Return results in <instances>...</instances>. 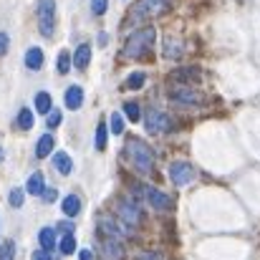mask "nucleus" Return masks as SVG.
<instances>
[{
	"instance_id": "f257e3e1",
	"label": "nucleus",
	"mask_w": 260,
	"mask_h": 260,
	"mask_svg": "<svg viewBox=\"0 0 260 260\" xmlns=\"http://www.w3.org/2000/svg\"><path fill=\"white\" fill-rule=\"evenodd\" d=\"M154 41H157V30H154L152 25H147V28H137V30L126 38L121 56H124V58H144V56L152 51Z\"/></svg>"
},
{
	"instance_id": "f03ea898",
	"label": "nucleus",
	"mask_w": 260,
	"mask_h": 260,
	"mask_svg": "<svg viewBox=\"0 0 260 260\" xmlns=\"http://www.w3.org/2000/svg\"><path fill=\"white\" fill-rule=\"evenodd\" d=\"M126 154H129V157H132V162L137 165V170L147 172V170L152 167L154 152H152V147H149L147 142H142V139H137V137L126 139Z\"/></svg>"
},
{
	"instance_id": "7ed1b4c3",
	"label": "nucleus",
	"mask_w": 260,
	"mask_h": 260,
	"mask_svg": "<svg viewBox=\"0 0 260 260\" xmlns=\"http://www.w3.org/2000/svg\"><path fill=\"white\" fill-rule=\"evenodd\" d=\"M38 28L43 38H53L56 33V0H38Z\"/></svg>"
},
{
	"instance_id": "20e7f679",
	"label": "nucleus",
	"mask_w": 260,
	"mask_h": 260,
	"mask_svg": "<svg viewBox=\"0 0 260 260\" xmlns=\"http://www.w3.org/2000/svg\"><path fill=\"white\" fill-rule=\"evenodd\" d=\"M167 5H170V0H139V3L132 8V13H129V23H139V20H144V18H154V15H159Z\"/></svg>"
},
{
	"instance_id": "39448f33",
	"label": "nucleus",
	"mask_w": 260,
	"mask_h": 260,
	"mask_svg": "<svg viewBox=\"0 0 260 260\" xmlns=\"http://www.w3.org/2000/svg\"><path fill=\"white\" fill-rule=\"evenodd\" d=\"M194 177H197V174H194V167L187 165V162H172V165H170V179H172L177 187L189 184Z\"/></svg>"
},
{
	"instance_id": "423d86ee",
	"label": "nucleus",
	"mask_w": 260,
	"mask_h": 260,
	"mask_svg": "<svg viewBox=\"0 0 260 260\" xmlns=\"http://www.w3.org/2000/svg\"><path fill=\"white\" fill-rule=\"evenodd\" d=\"M144 119V124H147V132L149 134H162V132H167L170 129V116L167 114H162V111H157V109H149L147 111V116H142Z\"/></svg>"
},
{
	"instance_id": "0eeeda50",
	"label": "nucleus",
	"mask_w": 260,
	"mask_h": 260,
	"mask_svg": "<svg viewBox=\"0 0 260 260\" xmlns=\"http://www.w3.org/2000/svg\"><path fill=\"white\" fill-rule=\"evenodd\" d=\"M170 96H172L174 101H179V104H189V106H197V104H202V101H205L200 91H194V88H189V86L170 88Z\"/></svg>"
},
{
	"instance_id": "6e6552de",
	"label": "nucleus",
	"mask_w": 260,
	"mask_h": 260,
	"mask_svg": "<svg viewBox=\"0 0 260 260\" xmlns=\"http://www.w3.org/2000/svg\"><path fill=\"white\" fill-rule=\"evenodd\" d=\"M116 215L126 222V225H137L139 222V210H137V205L134 202H129V200H119L116 202Z\"/></svg>"
},
{
	"instance_id": "1a4fd4ad",
	"label": "nucleus",
	"mask_w": 260,
	"mask_h": 260,
	"mask_svg": "<svg viewBox=\"0 0 260 260\" xmlns=\"http://www.w3.org/2000/svg\"><path fill=\"white\" fill-rule=\"evenodd\" d=\"M142 192L147 194V200H149V205H152L154 210H170V207H172V200H170L162 189H157V187H144Z\"/></svg>"
},
{
	"instance_id": "9d476101",
	"label": "nucleus",
	"mask_w": 260,
	"mask_h": 260,
	"mask_svg": "<svg viewBox=\"0 0 260 260\" xmlns=\"http://www.w3.org/2000/svg\"><path fill=\"white\" fill-rule=\"evenodd\" d=\"M99 230L101 233H106V238H121V233H124V228L114 220V217H109V215H101L99 217Z\"/></svg>"
},
{
	"instance_id": "9b49d317",
	"label": "nucleus",
	"mask_w": 260,
	"mask_h": 260,
	"mask_svg": "<svg viewBox=\"0 0 260 260\" xmlns=\"http://www.w3.org/2000/svg\"><path fill=\"white\" fill-rule=\"evenodd\" d=\"M101 250H104V255H106L109 260H121L124 258V248H121V243H119L116 238H104Z\"/></svg>"
},
{
	"instance_id": "f8f14e48",
	"label": "nucleus",
	"mask_w": 260,
	"mask_h": 260,
	"mask_svg": "<svg viewBox=\"0 0 260 260\" xmlns=\"http://www.w3.org/2000/svg\"><path fill=\"white\" fill-rule=\"evenodd\" d=\"M71 61H74V66H76L79 71H84L88 66V61H91V46H88V43H81V46L76 48V53L71 56Z\"/></svg>"
},
{
	"instance_id": "ddd939ff",
	"label": "nucleus",
	"mask_w": 260,
	"mask_h": 260,
	"mask_svg": "<svg viewBox=\"0 0 260 260\" xmlns=\"http://www.w3.org/2000/svg\"><path fill=\"white\" fill-rule=\"evenodd\" d=\"M81 104H84V88L81 86H69L66 88V106L69 109H81Z\"/></svg>"
},
{
	"instance_id": "4468645a",
	"label": "nucleus",
	"mask_w": 260,
	"mask_h": 260,
	"mask_svg": "<svg viewBox=\"0 0 260 260\" xmlns=\"http://www.w3.org/2000/svg\"><path fill=\"white\" fill-rule=\"evenodd\" d=\"M53 167H56V172L58 174H71V170H74V162H71V157L66 154V152H56L53 154Z\"/></svg>"
},
{
	"instance_id": "2eb2a0df",
	"label": "nucleus",
	"mask_w": 260,
	"mask_h": 260,
	"mask_svg": "<svg viewBox=\"0 0 260 260\" xmlns=\"http://www.w3.org/2000/svg\"><path fill=\"white\" fill-rule=\"evenodd\" d=\"M25 66H28L30 71L43 69V51H41V48H28V53H25Z\"/></svg>"
},
{
	"instance_id": "dca6fc26",
	"label": "nucleus",
	"mask_w": 260,
	"mask_h": 260,
	"mask_svg": "<svg viewBox=\"0 0 260 260\" xmlns=\"http://www.w3.org/2000/svg\"><path fill=\"white\" fill-rule=\"evenodd\" d=\"M63 215L66 217H76L79 212H81V197H76V194H69L66 200H63Z\"/></svg>"
},
{
	"instance_id": "f3484780",
	"label": "nucleus",
	"mask_w": 260,
	"mask_h": 260,
	"mask_svg": "<svg viewBox=\"0 0 260 260\" xmlns=\"http://www.w3.org/2000/svg\"><path fill=\"white\" fill-rule=\"evenodd\" d=\"M38 243H41L43 250L51 253V250L56 248V230H53V228H43V230L38 233Z\"/></svg>"
},
{
	"instance_id": "a211bd4d",
	"label": "nucleus",
	"mask_w": 260,
	"mask_h": 260,
	"mask_svg": "<svg viewBox=\"0 0 260 260\" xmlns=\"http://www.w3.org/2000/svg\"><path fill=\"white\" fill-rule=\"evenodd\" d=\"M25 189L30 192V194H41L43 189H46V179H43V172H33L28 177V184H25Z\"/></svg>"
},
{
	"instance_id": "6ab92c4d",
	"label": "nucleus",
	"mask_w": 260,
	"mask_h": 260,
	"mask_svg": "<svg viewBox=\"0 0 260 260\" xmlns=\"http://www.w3.org/2000/svg\"><path fill=\"white\" fill-rule=\"evenodd\" d=\"M51 152H53V137H51V134H43V137L38 139V144H36V157L43 159V157H48Z\"/></svg>"
},
{
	"instance_id": "aec40b11",
	"label": "nucleus",
	"mask_w": 260,
	"mask_h": 260,
	"mask_svg": "<svg viewBox=\"0 0 260 260\" xmlns=\"http://www.w3.org/2000/svg\"><path fill=\"white\" fill-rule=\"evenodd\" d=\"M179 56H182V43L174 38H167L165 41V58H179Z\"/></svg>"
},
{
	"instance_id": "412c9836",
	"label": "nucleus",
	"mask_w": 260,
	"mask_h": 260,
	"mask_svg": "<svg viewBox=\"0 0 260 260\" xmlns=\"http://www.w3.org/2000/svg\"><path fill=\"white\" fill-rule=\"evenodd\" d=\"M36 111L38 114H48L51 111V93H46V91L36 93Z\"/></svg>"
},
{
	"instance_id": "4be33fe9",
	"label": "nucleus",
	"mask_w": 260,
	"mask_h": 260,
	"mask_svg": "<svg viewBox=\"0 0 260 260\" xmlns=\"http://www.w3.org/2000/svg\"><path fill=\"white\" fill-rule=\"evenodd\" d=\"M58 248H61V253H63V255H71V253H76V238H74V233H66V235L61 238Z\"/></svg>"
},
{
	"instance_id": "5701e85b",
	"label": "nucleus",
	"mask_w": 260,
	"mask_h": 260,
	"mask_svg": "<svg viewBox=\"0 0 260 260\" xmlns=\"http://www.w3.org/2000/svg\"><path fill=\"white\" fill-rule=\"evenodd\" d=\"M124 114H126V119H132V121H142V109H139L137 101H126V104H124Z\"/></svg>"
},
{
	"instance_id": "b1692460",
	"label": "nucleus",
	"mask_w": 260,
	"mask_h": 260,
	"mask_svg": "<svg viewBox=\"0 0 260 260\" xmlns=\"http://www.w3.org/2000/svg\"><path fill=\"white\" fill-rule=\"evenodd\" d=\"M200 76V71L197 69H179V71H174L172 79L174 81H194Z\"/></svg>"
},
{
	"instance_id": "393cba45",
	"label": "nucleus",
	"mask_w": 260,
	"mask_h": 260,
	"mask_svg": "<svg viewBox=\"0 0 260 260\" xmlns=\"http://www.w3.org/2000/svg\"><path fill=\"white\" fill-rule=\"evenodd\" d=\"M56 69H58L61 76L69 74V69H71V53H69V51H61V53H58V63H56Z\"/></svg>"
},
{
	"instance_id": "a878e982",
	"label": "nucleus",
	"mask_w": 260,
	"mask_h": 260,
	"mask_svg": "<svg viewBox=\"0 0 260 260\" xmlns=\"http://www.w3.org/2000/svg\"><path fill=\"white\" fill-rule=\"evenodd\" d=\"M18 126L25 129V132L33 126V111H30V109H20V114H18Z\"/></svg>"
},
{
	"instance_id": "bb28decb",
	"label": "nucleus",
	"mask_w": 260,
	"mask_h": 260,
	"mask_svg": "<svg viewBox=\"0 0 260 260\" xmlns=\"http://www.w3.org/2000/svg\"><path fill=\"white\" fill-rule=\"evenodd\" d=\"M144 81H147V74H142V71H137V74H129V79H126V88H142L144 86Z\"/></svg>"
},
{
	"instance_id": "cd10ccee",
	"label": "nucleus",
	"mask_w": 260,
	"mask_h": 260,
	"mask_svg": "<svg viewBox=\"0 0 260 260\" xmlns=\"http://www.w3.org/2000/svg\"><path fill=\"white\" fill-rule=\"evenodd\" d=\"M0 260H15V243L13 240H5L0 245Z\"/></svg>"
},
{
	"instance_id": "c85d7f7f",
	"label": "nucleus",
	"mask_w": 260,
	"mask_h": 260,
	"mask_svg": "<svg viewBox=\"0 0 260 260\" xmlns=\"http://www.w3.org/2000/svg\"><path fill=\"white\" fill-rule=\"evenodd\" d=\"M25 192L20 189V187H15V189H10V197H8V202L13 205V207H23V202H25V197H23Z\"/></svg>"
},
{
	"instance_id": "c756f323",
	"label": "nucleus",
	"mask_w": 260,
	"mask_h": 260,
	"mask_svg": "<svg viewBox=\"0 0 260 260\" xmlns=\"http://www.w3.org/2000/svg\"><path fill=\"white\" fill-rule=\"evenodd\" d=\"M96 149H104L106 147V124H99L96 126V139H93Z\"/></svg>"
},
{
	"instance_id": "7c9ffc66",
	"label": "nucleus",
	"mask_w": 260,
	"mask_h": 260,
	"mask_svg": "<svg viewBox=\"0 0 260 260\" xmlns=\"http://www.w3.org/2000/svg\"><path fill=\"white\" fill-rule=\"evenodd\" d=\"M111 132H114V134H121V132H124V116H121L119 111L111 114Z\"/></svg>"
},
{
	"instance_id": "2f4dec72",
	"label": "nucleus",
	"mask_w": 260,
	"mask_h": 260,
	"mask_svg": "<svg viewBox=\"0 0 260 260\" xmlns=\"http://www.w3.org/2000/svg\"><path fill=\"white\" fill-rule=\"evenodd\" d=\"M106 8H109L106 0H91V13H93V15H104Z\"/></svg>"
},
{
	"instance_id": "473e14b6",
	"label": "nucleus",
	"mask_w": 260,
	"mask_h": 260,
	"mask_svg": "<svg viewBox=\"0 0 260 260\" xmlns=\"http://www.w3.org/2000/svg\"><path fill=\"white\" fill-rule=\"evenodd\" d=\"M61 119H63V116H61V111H58V109H56V111H53V109L48 111V126H58V124H61Z\"/></svg>"
},
{
	"instance_id": "72a5a7b5",
	"label": "nucleus",
	"mask_w": 260,
	"mask_h": 260,
	"mask_svg": "<svg viewBox=\"0 0 260 260\" xmlns=\"http://www.w3.org/2000/svg\"><path fill=\"white\" fill-rule=\"evenodd\" d=\"M8 48H10V38H8V33H3V30H0V56H5V53H8Z\"/></svg>"
},
{
	"instance_id": "f704fd0d",
	"label": "nucleus",
	"mask_w": 260,
	"mask_h": 260,
	"mask_svg": "<svg viewBox=\"0 0 260 260\" xmlns=\"http://www.w3.org/2000/svg\"><path fill=\"white\" fill-rule=\"evenodd\" d=\"M41 197H43V202H48V205H51V202H56L58 192H56V189H43V192H41Z\"/></svg>"
},
{
	"instance_id": "c9c22d12",
	"label": "nucleus",
	"mask_w": 260,
	"mask_h": 260,
	"mask_svg": "<svg viewBox=\"0 0 260 260\" xmlns=\"http://www.w3.org/2000/svg\"><path fill=\"white\" fill-rule=\"evenodd\" d=\"M30 260H53V258H51V253H48V250H36Z\"/></svg>"
},
{
	"instance_id": "e433bc0d",
	"label": "nucleus",
	"mask_w": 260,
	"mask_h": 260,
	"mask_svg": "<svg viewBox=\"0 0 260 260\" xmlns=\"http://www.w3.org/2000/svg\"><path fill=\"white\" fill-rule=\"evenodd\" d=\"M137 260H162V255L159 253H142Z\"/></svg>"
},
{
	"instance_id": "4c0bfd02",
	"label": "nucleus",
	"mask_w": 260,
	"mask_h": 260,
	"mask_svg": "<svg viewBox=\"0 0 260 260\" xmlns=\"http://www.w3.org/2000/svg\"><path fill=\"white\" fill-rule=\"evenodd\" d=\"M58 230H63V233H74V225H71V222H61Z\"/></svg>"
},
{
	"instance_id": "58836bf2",
	"label": "nucleus",
	"mask_w": 260,
	"mask_h": 260,
	"mask_svg": "<svg viewBox=\"0 0 260 260\" xmlns=\"http://www.w3.org/2000/svg\"><path fill=\"white\" fill-rule=\"evenodd\" d=\"M79 260H93L91 250H81V253H79Z\"/></svg>"
},
{
	"instance_id": "ea45409f",
	"label": "nucleus",
	"mask_w": 260,
	"mask_h": 260,
	"mask_svg": "<svg viewBox=\"0 0 260 260\" xmlns=\"http://www.w3.org/2000/svg\"><path fill=\"white\" fill-rule=\"evenodd\" d=\"M106 41H109L106 33H99V46H106Z\"/></svg>"
},
{
	"instance_id": "a19ab883",
	"label": "nucleus",
	"mask_w": 260,
	"mask_h": 260,
	"mask_svg": "<svg viewBox=\"0 0 260 260\" xmlns=\"http://www.w3.org/2000/svg\"><path fill=\"white\" fill-rule=\"evenodd\" d=\"M0 159H3V149H0Z\"/></svg>"
}]
</instances>
